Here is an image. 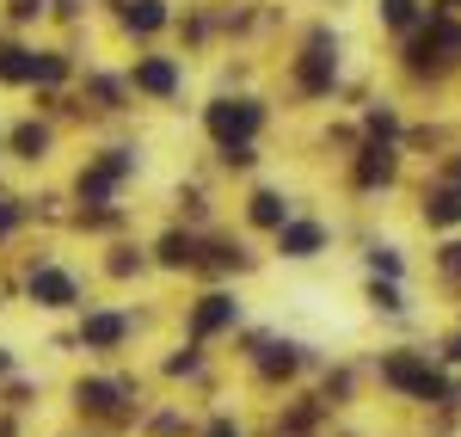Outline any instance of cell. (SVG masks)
<instances>
[{
	"mask_svg": "<svg viewBox=\"0 0 461 437\" xmlns=\"http://www.w3.org/2000/svg\"><path fill=\"white\" fill-rule=\"evenodd\" d=\"M62 401H68L74 425H86V432H136V419L148 413V376L130 364H86L68 376V388H62Z\"/></svg>",
	"mask_w": 461,
	"mask_h": 437,
	"instance_id": "obj_1",
	"label": "cell"
},
{
	"mask_svg": "<svg viewBox=\"0 0 461 437\" xmlns=\"http://www.w3.org/2000/svg\"><path fill=\"white\" fill-rule=\"evenodd\" d=\"M142 332H148L142 308H130V302H86V308L74 314V327L56 332V345H62L68 358H86V364H123Z\"/></svg>",
	"mask_w": 461,
	"mask_h": 437,
	"instance_id": "obj_2",
	"label": "cell"
},
{
	"mask_svg": "<svg viewBox=\"0 0 461 437\" xmlns=\"http://www.w3.org/2000/svg\"><path fill=\"white\" fill-rule=\"evenodd\" d=\"M375 382L400 395V401H419V406H456L461 388L449 382V364L430 358V351H412V345H393L375 358Z\"/></svg>",
	"mask_w": 461,
	"mask_h": 437,
	"instance_id": "obj_3",
	"label": "cell"
},
{
	"mask_svg": "<svg viewBox=\"0 0 461 437\" xmlns=\"http://www.w3.org/2000/svg\"><path fill=\"white\" fill-rule=\"evenodd\" d=\"M234 358L247 364V376L258 388H295L308 369H320V351L302 345V339H277V332L240 327L234 332Z\"/></svg>",
	"mask_w": 461,
	"mask_h": 437,
	"instance_id": "obj_4",
	"label": "cell"
},
{
	"mask_svg": "<svg viewBox=\"0 0 461 437\" xmlns=\"http://www.w3.org/2000/svg\"><path fill=\"white\" fill-rule=\"evenodd\" d=\"M19 302L37 308V314H50V321H74V314L93 302V290H86V278L74 271L68 259L32 253V259H25V271H19Z\"/></svg>",
	"mask_w": 461,
	"mask_h": 437,
	"instance_id": "obj_5",
	"label": "cell"
},
{
	"mask_svg": "<svg viewBox=\"0 0 461 437\" xmlns=\"http://www.w3.org/2000/svg\"><path fill=\"white\" fill-rule=\"evenodd\" d=\"M240 327H247V308H240V290L234 284H203V290L185 302V314H178V332L185 339H203V345H234Z\"/></svg>",
	"mask_w": 461,
	"mask_h": 437,
	"instance_id": "obj_6",
	"label": "cell"
},
{
	"mask_svg": "<svg viewBox=\"0 0 461 437\" xmlns=\"http://www.w3.org/2000/svg\"><path fill=\"white\" fill-rule=\"evenodd\" d=\"M136 148H99V154H86V167L74 173V210H105L123 197V185L136 179Z\"/></svg>",
	"mask_w": 461,
	"mask_h": 437,
	"instance_id": "obj_7",
	"label": "cell"
},
{
	"mask_svg": "<svg viewBox=\"0 0 461 437\" xmlns=\"http://www.w3.org/2000/svg\"><path fill=\"white\" fill-rule=\"evenodd\" d=\"M203 130H210L215 148L258 142V130H265V105H258V99H240V93H234V99L221 93V99H210V105H203Z\"/></svg>",
	"mask_w": 461,
	"mask_h": 437,
	"instance_id": "obj_8",
	"label": "cell"
},
{
	"mask_svg": "<svg viewBox=\"0 0 461 437\" xmlns=\"http://www.w3.org/2000/svg\"><path fill=\"white\" fill-rule=\"evenodd\" d=\"M210 376H215V345H203V339H178L154 358V382H167V388H210Z\"/></svg>",
	"mask_w": 461,
	"mask_h": 437,
	"instance_id": "obj_9",
	"label": "cell"
},
{
	"mask_svg": "<svg viewBox=\"0 0 461 437\" xmlns=\"http://www.w3.org/2000/svg\"><path fill=\"white\" fill-rule=\"evenodd\" d=\"M148 253H154V271H160V278H197V271H203V228L173 222V228H160V234L148 241Z\"/></svg>",
	"mask_w": 461,
	"mask_h": 437,
	"instance_id": "obj_10",
	"label": "cell"
},
{
	"mask_svg": "<svg viewBox=\"0 0 461 437\" xmlns=\"http://www.w3.org/2000/svg\"><path fill=\"white\" fill-rule=\"evenodd\" d=\"M130 93H142V99H154V105H173L178 93H185V68H178V56H136L130 62Z\"/></svg>",
	"mask_w": 461,
	"mask_h": 437,
	"instance_id": "obj_11",
	"label": "cell"
},
{
	"mask_svg": "<svg viewBox=\"0 0 461 437\" xmlns=\"http://www.w3.org/2000/svg\"><path fill=\"white\" fill-rule=\"evenodd\" d=\"M295 86L308 93V99H326L332 86H339V50H332V37L314 32L308 37V50L295 56Z\"/></svg>",
	"mask_w": 461,
	"mask_h": 437,
	"instance_id": "obj_12",
	"label": "cell"
},
{
	"mask_svg": "<svg viewBox=\"0 0 461 437\" xmlns=\"http://www.w3.org/2000/svg\"><path fill=\"white\" fill-rule=\"evenodd\" d=\"M326 222H314V216H289L277 234H271V247H277V259H289V265H308V259H320L326 253Z\"/></svg>",
	"mask_w": 461,
	"mask_h": 437,
	"instance_id": "obj_13",
	"label": "cell"
},
{
	"mask_svg": "<svg viewBox=\"0 0 461 437\" xmlns=\"http://www.w3.org/2000/svg\"><path fill=\"white\" fill-rule=\"evenodd\" d=\"M252 271V253L240 234H203V271L197 278H210V284H228V278H247Z\"/></svg>",
	"mask_w": 461,
	"mask_h": 437,
	"instance_id": "obj_14",
	"label": "cell"
},
{
	"mask_svg": "<svg viewBox=\"0 0 461 437\" xmlns=\"http://www.w3.org/2000/svg\"><path fill=\"white\" fill-rule=\"evenodd\" d=\"M148 271H154V253H148L142 241H105V253H99V278H111L117 290H130V284H142Z\"/></svg>",
	"mask_w": 461,
	"mask_h": 437,
	"instance_id": "obj_15",
	"label": "cell"
},
{
	"mask_svg": "<svg viewBox=\"0 0 461 437\" xmlns=\"http://www.w3.org/2000/svg\"><path fill=\"white\" fill-rule=\"evenodd\" d=\"M203 419L185 401H148V413L136 419V437H197Z\"/></svg>",
	"mask_w": 461,
	"mask_h": 437,
	"instance_id": "obj_16",
	"label": "cell"
},
{
	"mask_svg": "<svg viewBox=\"0 0 461 437\" xmlns=\"http://www.w3.org/2000/svg\"><path fill=\"white\" fill-rule=\"evenodd\" d=\"M393 173H400V154H393V142H363L351 160V185L357 191H375V185H393Z\"/></svg>",
	"mask_w": 461,
	"mask_h": 437,
	"instance_id": "obj_17",
	"label": "cell"
},
{
	"mask_svg": "<svg viewBox=\"0 0 461 437\" xmlns=\"http://www.w3.org/2000/svg\"><path fill=\"white\" fill-rule=\"evenodd\" d=\"M50 148H56V130H50L43 117H19V123L6 130V154H13V160H25V167H43V160H50Z\"/></svg>",
	"mask_w": 461,
	"mask_h": 437,
	"instance_id": "obj_18",
	"label": "cell"
},
{
	"mask_svg": "<svg viewBox=\"0 0 461 437\" xmlns=\"http://www.w3.org/2000/svg\"><path fill=\"white\" fill-rule=\"evenodd\" d=\"M117 25L130 37H160L173 25V13H167V0H117Z\"/></svg>",
	"mask_w": 461,
	"mask_h": 437,
	"instance_id": "obj_19",
	"label": "cell"
},
{
	"mask_svg": "<svg viewBox=\"0 0 461 437\" xmlns=\"http://www.w3.org/2000/svg\"><path fill=\"white\" fill-rule=\"evenodd\" d=\"M32 80H37V50L19 43V37H6L0 43V86H32Z\"/></svg>",
	"mask_w": 461,
	"mask_h": 437,
	"instance_id": "obj_20",
	"label": "cell"
},
{
	"mask_svg": "<svg viewBox=\"0 0 461 437\" xmlns=\"http://www.w3.org/2000/svg\"><path fill=\"white\" fill-rule=\"evenodd\" d=\"M0 406H13V413H25V419H32L37 406H43V376H32V369L6 376V382H0Z\"/></svg>",
	"mask_w": 461,
	"mask_h": 437,
	"instance_id": "obj_21",
	"label": "cell"
},
{
	"mask_svg": "<svg viewBox=\"0 0 461 437\" xmlns=\"http://www.w3.org/2000/svg\"><path fill=\"white\" fill-rule=\"evenodd\" d=\"M289 216H295V210H289L284 191H252V197H247V222H252V228H265V234H277Z\"/></svg>",
	"mask_w": 461,
	"mask_h": 437,
	"instance_id": "obj_22",
	"label": "cell"
},
{
	"mask_svg": "<svg viewBox=\"0 0 461 437\" xmlns=\"http://www.w3.org/2000/svg\"><path fill=\"white\" fill-rule=\"evenodd\" d=\"M86 99H93V105L99 111H123L130 105V74H86Z\"/></svg>",
	"mask_w": 461,
	"mask_h": 437,
	"instance_id": "obj_23",
	"label": "cell"
},
{
	"mask_svg": "<svg viewBox=\"0 0 461 437\" xmlns=\"http://www.w3.org/2000/svg\"><path fill=\"white\" fill-rule=\"evenodd\" d=\"M74 80V62H68V50H37V93H62Z\"/></svg>",
	"mask_w": 461,
	"mask_h": 437,
	"instance_id": "obj_24",
	"label": "cell"
},
{
	"mask_svg": "<svg viewBox=\"0 0 461 437\" xmlns=\"http://www.w3.org/2000/svg\"><path fill=\"white\" fill-rule=\"evenodd\" d=\"M425 222H430V228H456V222H461V185L456 179L437 185V191L425 197Z\"/></svg>",
	"mask_w": 461,
	"mask_h": 437,
	"instance_id": "obj_25",
	"label": "cell"
},
{
	"mask_svg": "<svg viewBox=\"0 0 461 437\" xmlns=\"http://www.w3.org/2000/svg\"><path fill=\"white\" fill-rule=\"evenodd\" d=\"M351 395H357V369L351 364L320 369V401H326V406H351Z\"/></svg>",
	"mask_w": 461,
	"mask_h": 437,
	"instance_id": "obj_26",
	"label": "cell"
},
{
	"mask_svg": "<svg viewBox=\"0 0 461 437\" xmlns=\"http://www.w3.org/2000/svg\"><path fill=\"white\" fill-rule=\"evenodd\" d=\"M25 222H32V197H13V191H0V247H13Z\"/></svg>",
	"mask_w": 461,
	"mask_h": 437,
	"instance_id": "obj_27",
	"label": "cell"
},
{
	"mask_svg": "<svg viewBox=\"0 0 461 437\" xmlns=\"http://www.w3.org/2000/svg\"><path fill=\"white\" fill-rule=\"evenodd\" d=\"M369 308L375 314H406V290H400V278H369Z\"/></svg>",
	"mask_w": 461,
	"mask_h": 437,
	"instance_id": "obj_28",
	"label": "cell"
},
{
	"mask_svg": "<svg viewBox=\"0 0 461 437\" xmlns=\"http://www.w3.org/2000/svg\"><path fill=\"white\" fill-rule=\"evenodd\" d=\"M363 265H369V278H406V259L393 253V247H369Z\"/></svg>",
	"mask_w": 461,
	"mask_h": 437,
	"instance_id": "obj_29",
	"label": "cell"
},
{
	"mask_svg": "<svg viewBox=\"0 0 461 437\" xmlns=\"http://www.w3.org/2000/svg\"><path fill=\"white\" fill-rule=\"evenodd\" d=\"M382 25L388 32H412L419 25V0H382Z\"/></svg>",
	"mask_w": 461,
	"mask_h": 437,
	"instance_id": "obj_30",
	"label": "cell"
},
{
	"mask_svg": "<svg viewBox=\"0 0 461 437\" xmlns=\"http://www.w3.org/2000/svg\"><path fill=\"white\" fill-rule=\"evenodd\" d=\"M197 437H252V432L240 425V419H234V413H221V406H215L210 419H203V432H197Z\"/></svg>",
	"mask_w": 461,
	"mask_h": 437,
	"instance_id": "obj_31",
	"label": "cell"
},
{
	"mask_svg": "<svg viewBox=\"0 0 461 437\" xmlns=\"http://www.w3.org/2000/svg\"><path fill=\"white\" fill-rule=\"evenodd\" d=\"M215 154H221V167H228V173H247L252 160H258V148H252V142H228V148H215Z\"/></svg>",
	"mask_w": 461,
	"mask_h": 437,
	"instance_id": "obj_32",
	"label": "cell"
},
{
	"mask_svg": "<svg viewBox=\"0 0 461 437\" xmlns=\"http://www.w3.org/2000/svg\"><path fill=\"white\" fill-rule=\"evenodd\" d=\"M43 13H50V0H13V6H6V19H13V25H37Z\"/></svg>",
	"mask_w": 461,
	"mask_h": 437,
	"instance_id": "obj_33",
	"label": "cell"
},
{
	"mask_svg": "<svg viewBox=\"0 0 461 437\" xmlns=\"http://www.w3.org/2000/svg\"><path fill=\"white\" fill-rule=\"evenodd\" d=\"M0 437H25V413H13V406H0Z\"/></svg>",
	"mask_w": 461,
	"mask_h": 437,
	"instance_id": "obj_34",
	"label": "cell"
},
{
	"mask_svg": "<svg viewBox=\"0 0 461 437\" xmlns=\"http://www.w3.org/2000/svg\"><path fill=\"white\" fill-rule=\"evenodd\" d=\"M19 369H25V358H19L13 345H0V382H6V376H19Z\"/></svg>",
	"mask_w": 461,
	"mask_h": 437,
	"instance_id": "obj_35",
	"label": "cell"
},
{
	"mask_svg": "<svg viewBox=\"0 0 461 437\" xmlns=\"http://www.w3.org/2000/svg\"><path fill=\"white\" fill-rule=\"evenodd\" d=\"M437 358H443L449 369H461V332H449V339H443V351H437Z\"/></svg>",
	"mask_w": 461,
	"mask_h": 437,
	"instance_id": "obj_36",
	"label": "cell"
},
{
	"mask_svg": "<svg viewBox=\"0 0 461 437\" xmlns=\"http://www.w3.org/2000/svg\"><path fill=\"white\" fill-rule=\"evenodd\" d=\"M50 13L56 19H80V0H50Z\"/></svg>",
	"mask_w": 461,
	"mask_h": 437,
	"instance_id": "obj_37",
	"label": "cell"
},
{
	"mask_svg": "<svg viewBox=\"0 0 461 437\" xmlns=\"http://www.w3.org/2000/svg\"><path fill=\"white\" fill-rule=\"evenodd\" d=\"M437 6H449V13H461V0H437Z\"/></svg>",
	"mask_w": 461,
	"mask_h": 437,
	"instance_id": "obj_38",
	"label": "cell"
},
{
	"mask_svg": "<svg viewBox=\"0 0 461 437\" xmlns=\"http://www.w3.org/2000/svg\"><path fill=\"white\" fill-rule=\"evenodd\" d=\"M0 148H6V142H0Z\"/></svg>",
	"mask_w": 461,
	"mask_h": 437,
	"instance_id": "obj_39",
	"label": "cell"
}]
</instances>
